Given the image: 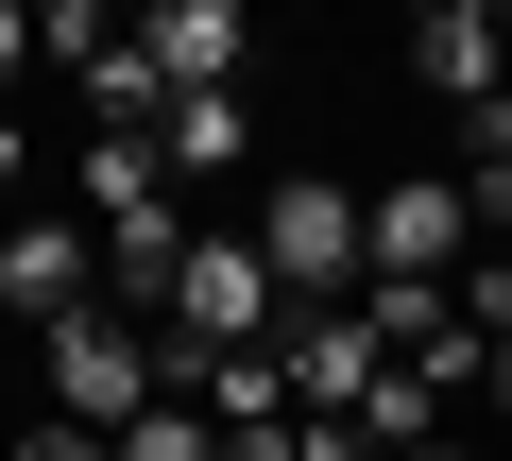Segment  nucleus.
<instances>
[{
  "label": "nucleus",
  "instance_id": "f257e3e1",
  "mask_svg": "<svg viewBox=\"0 0 512 461\" xmlns=\"http://www.w3.org/2000/svg\"><path fill=\"white\" fill-rule=\"evenodd\" d=\"M256 257H274L291 325L308 308H359V188L342 171H274V188H256Z\"/></svg>",
  "mask_w": 512,
  "mask_h": 461
},
{
  "label": "nucleus",
  "instance_id": "f03ea898",
  "mask_svg": "<svg viewBox=\"0 0 512 461\" xmlns=\"http://www.w3.org/2000/svg\"><path fill=\"white\" fill-rule=\"evenodd\" d=\"M35 359H52V410H69V427H103V444H120V427L171 393V342H154L137 308H69Z\"/></svg>",
  "mask_w": 512,
  "mask_h": 461
},
{
  "label": "nucleus",
  "instance_id": "7ed1b4c3",
  "mask_svg": "<svg viewBox=\"0 0 512 461\" xmlns=\"http://www.w3.org/2000/svg\"><path fill=\"white\" fill-rule=\"evenodd\" d=\"M478 222H461V171H393L359 188V291H461Z\"/></svg>",
  "mask_w": 512,
  "mask_h": 461
},
{
  "label": "nucleus",
  "instance_id": "20e7f679",
  "mask_svg": "<svg viewBox=\"0 0 512 461\" xmlns=\"http://www.w3.org/2000/svg\"><path fill=\"white\" fill-rule=\"evenodd\" d=\"M0 308L52 342L69 308H103V240H86V222H0Z\"/></svg>",
  "mask_w": 512,
  "mask_h": 461
},
{
  "label": "nucleus",
  "instance_id": "39448f33",
  "mask_svg": "<svg viewBox=\"0 0 512 461\" xmlns=\"http://www.w3.org/2000/svg\"><path fill=\"white\" fill-rule=\"evenodd\" d=\"M137 52H154V86H171V103H222L256 35H239V0H154V18H137Z\"/></svg>",
  "mask_w": 512,
  "mask_h": 461
},
{
  "label": "nucleus",
  "instance_id": "423d86ee",
  "mask_svg": "<svg viewBox=\"0 0 512 461\" xmlns=\"http://www.w3.org/2000/svg\"><path fill=\"white\" fill-rule=\"evenodd\" d=\"M410 86H427V103H512L495 0H427V18H410Z\"/></svg>",
  "mask_w": 512,
  "mask_h": 461
},
{
  "label": "nucleus",
  "instance_id": "0eeeda50",
  "mask_svg": "<svg viewBox=\"0 0 512 461\" xmlns=\"http://www.w3.org/2000/svg\"><path fill=\"white\" fill-rule=\"evenodd\" d=\"M274 376H291V410H359L393 359H376V325H359V308H308V325L274 342Z\"/></svg>",
  "mask_w": 512,
  "mask_h": 461
},
{
  "label": "nucleus",
  "instance_id": "6e6552de",
  "mask_svg": "<svg viewBox=\"0 0 512 461\" xmlns=\"http://www.w3.org/2000/svg\"><path fill=\"white\" fill-rule=\"evenodd\" d=\"M239 137H256V120H239V86H222V103H171V120H154V171H171V188H222V171H239Z\"/></svg>",
  "mask_w": 512,
  "mask_h": 461
},
{
  "label": "nucleus",
  "instance_id": "1a4fd4ad",
  "mask_svg": "<svg viewBox=\"0 0 512 461\" xmlns=\"http://www.w3.org/2000/svg\"><path fill=\"white\" fill-rule=\"evenodd\" d=\"M137 205H171L154 137H86V222H137Z\"/></svg>",
  "mask_w": 512,
  "mask_h": 461
},
{
  "label": "nucleus",
  "instance_id": "9d476101",
  "mask_svg": "<svg viewBox=\"0 0 512 461\" xmlns=\"http://www.w3.org/2000/svg\"><path fill=\"white\" fill-rule=\"evenodd\" d=\"M120 461H239V444H222V427H205V410H188V393H154V410H137V427H120Z\"/></svg>",
  "mask_w": 512,
  "mask_h": 461
},
{
  "label": "nucleus",
  "instance_id": "9b49d317",
  "mask_svg": "<svg viewBox=\"0 0 512 461\" xmlns=\"http://www.w3.org/2000/svg\"><path fill=\"white\" fill-rule=\"evenodd\" d=\"M18 461H120V444H103V427H69V410H52V427H18Z\"/></svg>",
  "mask_w": 512,
  "mask_h": 461
},
{
  "label": "nucleus",
  "instance_id": "f8f14e48",
  "mask_svg": "<svg viewBox=\"0 0 512 461\" xmlns=\"http://www.w3.org/2000/svg\"><path fill=\"white\" fill-rule=\"evenodd\" d=\"M18 69H35V0H0V103H18Z\"/></svg>",
  "mask_w": 512,
  "mask_h": 461
},
{
  "label": "nucleus",
  "instance_id": "ddd939ff",
  "mask_svg": "<svg viewBox=\"0 0 512 461\" xmlns=\"http://www.w3.org/2000/svg\"><path fill=\"white\" fill-rule=\"evenodd\" d=\"M18 171H35V137H18V103H0V188H18Z\"/></svg>",
  "mask_w": 512,
  "mask_h": 461
},
{
  "label": "nucleus",
  "instance_id": "4468645a",
  "mask_svg": "<svg viewBox=\"0 0 512 461\" xmlns=\"http://www.w3.org/2000/svg\"><path fill=\"white\" fill-rule=\"evenodd\" d=\"M478 393H495V410H512V342H495V376H478Z\"/></svg>",
  "mask_w": 512,
  "mask_h": 461
},
{
  "label": "nucleus",
  "instance_id": "2eb2a0df",
  "mask_svg": "<svg viewBox=\"0 0 512 461\" xmlns=\"http://www.w3.org/2000/svg\"><path fill=\"white\" fill-rule=\"evenodd\" d=\"M495 52H512V0H495Z\"/></svg>",
  "mask_w": 512,
  "mask_h": 461
},
{
  "label": "nucleus",
  "instance_id": "dca6fc26",
  "mask_svg": "<svg viewBox=\"0 0 512 461\" xmlns=\"http://www.w3.org/2000/svg\"><path fill=\"white\" fill-rule=\"evenodd\" d=\"M274 444H291V427H274ZM274 444H239V461H274Z\"/></svg>",
  "mask_w": 512,
  "mask_h": 461
},
{
  "label": "nucleus",
  "instance_id": "f3484780",
  "mask_svg": "<svg viewBox=\"0 0 512 461\" xmlns=\"http://www.w3.org/2000/svg\"><path fill=\"white\" fill-rule=\"evenodd\" d=\"M410 461H461V444H410Z\"/></svg>",
  "mask_w": 512,
  "mask_h": 461
}]
</instances>
